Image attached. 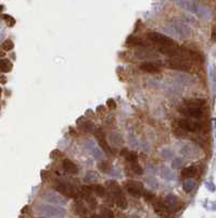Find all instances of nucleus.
Returning <instances> with one entry per match:
<instances>
[{
    "label": "nucleus",
    "mask_w": 216,
    "mask_h": 218,
    "mask_svg": "<svg viewBox=\"0 0 216 218\" xmlns=\"http://www.w3.org/2000/svg\"><path fill=\"white\" fill-rule=\"evenodd\" d=\"M70 134H73V135H76V131L74 130V128H70Z\"/></svg>",
    "instance_id": "4c0bfd02"
},
{
    "label": "nucleus",
    "mask_w": 216,
    "mask_h": 218,
    "mask_svg": "<svg viewBox=\"0 0 216 218\" xmlns=\"http://www.w3.org/2000/svg\"><path fill=\"white\" fill-rule=\"evenodd\" d=\"M63 169H64V171L68 172L71 174H75L78 172L77 166L72 160H70V159H64L63 160Z\"/></svg>",
    "instance_id": "2eb2a0df"
},
{
    "label": "nucleus",
    "mask_w": 216,
    "mask_h": 218,
    "mask_svg": "<svg viewBox=\"0 0 216 218\" xmlns=\"http://www.w3.org/2000/svg\"><path fill=\"white\" fill-rule=\"evenodd\" d=\"M43 199L50 202V203H53V204H65L66 203L65 200H63L62 197H60L59 195L53 193H48L46 195H43Z\"/></svg>",
    "instance_id": "dca6fc26"
},
{
    "label": "nucleus",
    "mask_w": 216,
    "mask_h": 218,
    "mask_svg": "<svg viewBox=\"0 0 216 218\" xmlns=\"http://www.w3.org/2000/svg\"><path fill=\"white\" fill-rule=\"evenodd\" d=\"M47 174H48V172L47 171H41V178H47Z\"/></svg>",
    "instance_id": "58836bf2"
},
{
    "label": "nucleus",
    "mask_w": 216,
    "mask_h": 218,
    "mask_svg": "<svg viewBox=\"0 0 216 218\" xmlns=\"http://www.w3.org/2000/svg\"><path fill=\"white\" fill-rule=\"evenodd\" d=\"M180 112L185 116L192 118H200L203 114V110L200 107H192V106H187L186 108H181Z\"/></svg>",
    "instance_id": "9b49d317"
},
{
    "label": "nucleus",
    "mask_w": 216,
    "mask_h": 218,
    "mask_svg": "<svg viewBox=\"0 0 216 218\" xmlns=\"http://www.w3.org/2000/svg\"><path fill=\"white\" fill-rule=\"evenodd\" d=\"M56 190L59 192L60 194L70 197V199H77L78 197V192L76 190L74 185L71 183L66 182V181H60L56 184Z\"/></svg>",
    "instance_id": "7ed1b4c3"
},
{
    "label": "nucleus",
    "mask_w": 216,
    "mask_h": 218,
    "mask_svg": "<svg viewBox=\"0 0 216 218\" xmlns=\"http://www.w3.org/2000/svg\"><path fill=\"white\" fill-rule=\"evenodd\" d=\"M139 68H140V70H142L143 72H147V73H157V72H160V67L154 62L140 63Z\"/></svg>",
    "instance_id": "ddd939ff"
},
{
    "label": "nucleus",
    "mask_w": 216,
    "mask_h": 218,
    "mask_svg": "<svg viewBox=\"0 0 216 218\" xmlns=\"http://www.w3.org/2000/svg\"><path fill=\"white\" fill-rule=\"evenodd\" d=\"M127 41H128L127 44H130L132 46H145V45H146L145 41H143L141 38H137V37H129Z\"/></svg>",
    "instance_id": "b1692460"
},
{
    "label": "nucleus",
    "mask_w": 216,
    "mask_h": 218,
    "mask_svg": "<svg viewBox=\"0 0 216 218\" xmlns=\"http://www.w3.org/2000/svg\"><path fill=\"white\" fill-rule=\"evenodd\" d=\"M165 205L167 206V208L170 210V213L174 212H178L181 207V203L179 201V199L175 195H168L166 199H165Z\"/></svg>",
    "instance_id": "1a4fd4ad"
},
{
    "label": "nucleus",
    "mask_w": 216,
    "mask_h": 218,
    "mask_svg": "<svg viewBox=\"0 0 216 218\" xmlns=\"http://www.w3.org/2000/svg\"><path fill=\"white\" fill-rule=\"evenodd\" d=\"M37 212L43 216L49 217H64L66 215V210L64 208L53 205H40L37 207Z\"/></svg>",
    "instance_id": "f03ea898"
},
{
    "label": "nucleus",
    "mask_w": 216,
    "mask_h": 218,
    "mask_svg": "<svg viewBox=\"0 0 216 218\" xmlns=\"http://www.w3.org/2000/svg\"><path fill=\"white\" fill-rule=\"evenodd\" d=\"M159 51L163 54L173 57V56H177L178 54H180L181 50L176 45H170V46H160Z\"/></svg>",
    "instance_id": "f8f14e48"
},
{
    "label": "nucleus",
    "mask_w": 216,
    "mask_h": 218,
    "mask_svg": "<svg viewBox=\"0 0 216 218\" xmlns=\"http://www.w3.org/2000/svg\"><path fill=\"white\" fill-rule=\"evenodd\" d=\"M127 153H128V150H127V148H124V150L121 152V154H122V156H126Z\"/></svg>",
    "instance_id": "e433bc0d"
},
{
    "label": "nucleus",
    "mask_w": 216,
    "mask_h": 218,
    "mask_svg": "<svg viewBox=\"0 0 216 218\" xmlns=\"http://www.w3.org/2000/svg\"><path fill=\"white\" fill-rule=\"evenodd\" d=\"M125 157L127 158V160L129 161V163H136L138 160V155L136 152H128Z\"/></svg>",
    "instance_id": "c85d7f7f"
},
{
    "label": "nucleus",
    "mask_w": 216,
    "mask_h": 218,
    "mask_svg": "<svg viewBox=\"0 0 216 218\" xmlns=\"http://www.w3.org/2000/svg\"><path fill=\"white\" fill-rule=\"evenodd\" d=\"M149 39L153 43L157 44L160 46H170V45H175V41L170 38L168 36L163 35L161 33H157V32H152L148 35Z\"/></svg>",
    "instance_id": "20e7f679"
},
{
    "label": "nucleus",
    "mask_w": 216,
    "mask_h": 218,
    "mask_svg": "<svg viewBox=\"0 0 216 218\" xmlns=\"http://www.w3.org/2000/svg\"><path fill=\"white\" fill-rule=\"evenodd\" d=\"M178 125L180 127V129L188 132H198L201 129V125L195 121H190V120L183 119L178 121Z\"/></svg>",
    "instance_id": "0eeeda50"
},
{
    "label": "nucleus",
    "mask_w": 216,
    "mask_h": 218,
    "mask_svg": "<svg viewBox=\"0 0 216 218\" xmlns=\"http://www.w3.org/2000/svg\"><path fill=\"white\" fill-rule=\"evenodd\" d=\"M101 218H115L114 216V213L108 208V207H102L101 208V214H100Z\"/></svg>",
    "instance_id": "5701e85b"
},
{
    "label": "nucleus",
    "mask_w": 216,
    "mask_h": 218,
    "mask_svg": "<svg viewBox=\"0 0 216 218\" xmlns=\"http://www.w3.org/2000/svg\"><path fill=\"white\" fill-rule=\"evenodd\" d=\"M154 207V212L157 213V215L161 218H170V212L167 208V206L165 205V203L161 200H157V197L154 199V201L152 202Z\"/></svg>",
    "instance_id": "39448f33"
},
{
    "label": "nucleus",
    "mask_w": 216,
    "mask_h": 218,
    "mask_svg": "<svg viewBox=\"0 0 216 218\" xmlns=\"http://www.w3.org/2000/svg\"><path fill=\"white\" fill-rule=\"evenodd\" d=\"M195 185H197V183H195V180H192L191 178H188L184 182V184H183V188H184V190L186 191L187 193H189V192H191L195 188Z\"/></svg>",
    "instance_id": "aec40b11"
},
{
    "label": "nucleus",
    "mask_w": 216,
    "mask_h": 218,
    "mask_svg": "<svg viewBox=\"0 0 216 218\" xmlns=\"http://www.w3.org/2000/svg\"><path fill=\"white\" fill-rule=\"evenodd\" d=\"M126 190L130 195L135 196V197H140L143 194V185L142 183L137 182V181H129L126 183Z\"/></svg>",
    "instance_id": "423d86ee"
},
{
    "label": "nucleus",
    "mask_w": 216,
    "mask_h": 218,
    "mask_svg": "<svg viewBox=\"0 0 216 218\" xmlns=\"http://www.w3.org/2000/svg\"><path fill=\"white\" fill-rule=\"evenodd\" d=\"M1 93H2V90H1V87H0V96H1Z\"/></svg>",
    "instance_id": "a19ab883"
},
{
    "label": "nucleus",
    "mask_w": 216,
    "mask_h": 218,
    "mask_svg": "<svg viewBox=\"0 0 216 218\" xmlns=\"http://www.w3.org/2000/svg\"><path fill=\"white\" fill-rule=\"evenodd\" d=\"M62 155H63V154L60 152V150H52V152H51V155H50V157L53 158V159H56V158H60Z\"/></svg>",
    "instance_id": "473e14b6"
},
{
    "label": "nucleus",
    "mask_w": 216,
    "mask_h": 218,
    "mask_svg": "<svg viewBox=\"0 0 216 218\" xmlns=\"http://www.w3.org/2000/svg\"><path fill=\"white\" fill-rule=\"evenodd\" d=\"M77 124H81V129H84L85 132H89V133H91V132H94V130H95V127H94V124H92L90 121H83V118H81V119H78V121H77Z\"/></svg>",
    "instance_id": "6ab92c4d"
},
{
    "label": "nucleus",
    "mask_w": 216,
    "mask_h": 218,
    "mask_svg": "<svg viewBox=\"0 0 216 218\" xmlns=\"http://www.w3.org/2000/svg\"><path fill=\"white\" fill-rule=\"evenodd\" d=\"M0 83H2V84H5L7 83V78L3 75H0Z\"/></svg>",
    "instance_id": "c9c22d12"
},
{
    "label": "nucleus",
    "mask_w": 216,
    "mask_h": 218,
    "mask_svg": "<svg viewBox=\"0 0 216 218\" xmlns=\"http://www.w3.org/2000/svg\"><path fill=\"white\" fill-rule=\"evenodd\" d=\"M132 164V170L135 172L136 174H142L143 173V169L141 168V166L136 161V163H130Z\"/></svg>",
    "instance_id": "bb28decb"
},
{
    "label": "nucleus",
    "mask_w": 216,
    "mask_h": 218,
    "mask_svg": "<svg viewBox=\"0 0 216 218\" xmlns=\"http://www.w3.org/2000/svg\"><path fill=\"white\" fill-rule=\"evenodd\" d=\"M13 68V63L9 59H1L0 60V71L2 73H8Z\"/></svg>",
    "instance_id": "f3484780"
},
{
    "label": "nucleus",
    "mask_w": 216,
    "mask_h": 218,
    "mask_svg": "<svg viewBox=\"0 0 216 218\" xmlns=\"http://www.w3.org/2000/svg\"><path fill=\"white\" fill-rule=\"evenodd\" d=\"M197 168L195 166H190V167H186V168L183 169V171H181V176L184 178H193L197 174Z\"/></svg>",
    "instance_id": "a211bd4d"
},
{
    "label": "nucleus",
    "mask_w": 216,
    "mask_h": 218,
    "mask_svg": "<svg viewBox=\"0 0 216 218\" xmlns=\"http://www.w3.org/2000/svg\"><path fill=\"white\" fill-rule=\"evenodd\" d=\"M85 200H86V202L88 203V205H89L91 210H95L96 207H97V201H96V199L92 195L87 196V197H85Z\"/></svg>",
    "instance_id": "cd10ccee"
},
{
    "label": "nucleus",
    "mask_w": 216,
    "mask_h": 218,
    "mask_svg": "<svg viewBox=\"0 0 216 218\" xmlns=\"http://www.w3.org/2000/svg\"><path fill=\"white\" fill-rule=\"evenodd\" d=\"M108 188L110 189L112 196H113V201L116 204V206L122 208V210H126L127 206H128V203H127V200L125 197L124 193H123V190H122L121 185L119 183L114 181V180H109L106 182Z\"/></svg>",
    "instance_id": "f257e3e1"
},
{
    "label": "nucleus",
    "mask_w": 216,
    "mask_h": 218,
    "mask_svg": "<svg viewBox=\"0 0 216 218\" xmlns=\"http://www.w3.org/2000/svg\"><path fill=\"white\" fill-rule=\"evenodd\" d=\"M1 48H2L3 51H11L14 48L13 41H11V39H5L2 43V45H1Z\"/></svg>",
    "instance_id": "393cba45"
},
{
    "label": "nucleus",
    "mask_w": 216,
    "mask_h": 218,
    "mask_svg": "<svg viewBox=\"0 0 216 218\" xmlns=\"http://www.w3.org/2000/svg\"><path fill=\"white\" fill-rule=\"evenodd\" d=\"M95 135L96 137H97L98 142H99V146H100L106 154H112V148H111V146L108 144V142L106 141V134H104L103 130L98 129L95 132Z\"/></svg>",
    "instance_id": "6e6552de"
},
{
    "label": "nucleus",
    "mask_w": 216,
    "mask_h": 218,
    "mask_svg": "<svg viewBox=\"0 0 216 218\" xmlns=\"http://www.w3.org/2000/svg\"><path fill=\"white\" fill-rule=\"evenodd\" d=\"M92 191H94L98 196H100V197H103V196L106 195V188L101 184H95L94 187H92Z\"/></svg>",
    "instance_id": "412c9836"
},
{
    "label": "nucleus",
    "mask_w": 216,
    "mask_h": 218,
    "mask_svg": "<svg viewBox=\"0 0 216 218\" xmlns=\"http://www.w3.org/2000/svg\"><path fill=\"white\" fill-rule=\"evenodd\" d=\"M39 218H45V217H39Z\"/></svg>",
    "instance_id": "79ce46f5"
},
{
    "label": "nucleus",
    "mask_w": 216,
    "mask_h": 218,
    "mask_svg": "<svg viewBox=\"0 0 216 218\" xmlns=\"http://www.w3.org/2000/svg\"><path fill=\"white\" fill-rule=\"evenodd\" d=\"M73 210L75 212L76 215L78 216H87L88 214V210L84 205V203H81V201H76L73 205Z\"/></svg>",
    "instance_id": "4468645a"
},
{
    "label": "nucleus",
    "mask_w": 216,
    "mask_h": 218,
    "mask_svg": "<svg viewBox=\"0 0 216 218\" xmlns=\"http://www.w3.org/2000/svg\"><path fill=\"white\" fill-rule=\"evenodd\" d=\"M167 65L170 67V69H173V70H179V71H190V64H188L187 62H185L184 60H170L167 62Z\"/></svg>",
    "instance_id": "9d476101"
},
{
    "label": "nucleus",
    "mask_w": 216,
    "mask_h": 218,
    "mask_svg": "<svg viewBox=\"0 0 216 218\" xmlns=\"http://www.w3.org/2000/svg\"><path fill=\"white\" fill-rule=\"evenodd\" d=\"M85 179H86L87 181H96V180L98 179V174L96 173L95 171H88L86 174V177H85Z\"/></svg>",
    "instance_id": "c756f323"
},
{
    "label": "nucleus",
    "mask_w": 216,
    "mask_h": 218,
    "mask_svg": "<svg viewBox=\"0 0 216 218\" xmlns=\"http://www.w3.org/2000/svg\"><path fill=\"white\" fill-rule=\"evenodd\" d=\"M92 187L90 185H83L81 187V197H87V196H90L92 194Z\"/></svg>",
    "instance_id": "4be33fe9"
},
{
    "label": "nucleus",
    "mask_w": 216,
    "mask_h": 218,
    "mask_svg": "<svg viewBox=\"0 0 216 218\" xmlns=\"http://www.w3.org/2000/svg\"><path fill=\"white\" fill-rule=\"evenodd\" d=\"M99 168H100L102 171L106 172L108 170H110V165H109L108 163H101L99 164Z\"/></svg>",
    "instance_id": "72a5a7b5"
},
{
    "label": "nucleus",
    "mask_w": 216,
    "mask_h": 218,
    "mask_svg": "<svg viewBox=\"0 0 216 218\" xmlns=\"http://www.w3.org/2000/svg\"><path fill=\"white\" fill-rule=\"evenodd\" d=\"M180 163H181V160L179 159V158H177V159H175V160H174L173 167H174V168H179V167H180Z\"/></svg>",
    "instance_id": "f704fd0d"
},
{
    "label": "nucleus",
    "mask_w": 216,
    "mask_h": 218,
    "mask_svg": "<svg viewBox=\"0 0 216 218\" xmlns=\"http://www.w3.org/2000/svg\"><path fill=\"white\" fill-rule=\"evenodd\" d=\"M90 218H101V216L97 215V214H92V215L90 216Z\"/></svg>",
    "instance_id": "ea45409f"
},
{
    "label": "nucleus",
    "mask_w": 216,
    "mask_h": 218,
    "mask_svg": "<svg viewBox=\"0 0 216 218\" xmlns=\"http://www.w3.org/2000/svg\"><path fill=\"white\" fill-rule=\"evenodd\" d=\"M143 196H145V199H146V201L150 202V203H152V202L154 201V199H155V195H154L152 192H148V191H143Z\"/></svg>",
    "instance_id": "7c9ffc66"
},
{
    "label": "nucleus",
    "mask_w": 216,
    "mask_h": 218,
    "mask_svg": "<svg viewBox=\"0 0 216 218\" xmlns=\"http://www.w3.org/2000/svg\"><path fill=\"white\" fill-rule=\"evenodd\" d=\"M2 18L5 20V22L7 23V25L10 27L14 26L15 25V19H14L13 16L9 15V14H2Z\"/></svg>",
    "instance_id": "a878e982"
},
{
    "label": "nucleus",
    "mask_w": 216,
    "mask_h": 218,
    "mask_svg": "<svg viewBox=\"0 0 216 218\" xmlns=\"http://www.w3.org/2000/svg\"><path fill=\"white\" fill-rule=\"evenodd\" d=\"M106 106H108V108L111 109V110L115 109V107H116L115 101H114V99H112V98H109L108 101H106Z\"/></svg>",
    "instance_id": "2f4dec72"
}]
</instances>
